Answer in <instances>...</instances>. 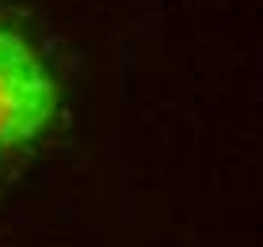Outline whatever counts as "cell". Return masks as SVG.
<instances>
[{"label": "cell", "mask_w": 263, "mask_h": 247, "mask_svg": "<svg viewBox=\"0 0 263 247\" xmlns=\"http://www.w3.org/2000/svg\"><path fill=\"white\" fill-rule=\"evenodd\" d=\"M58 111V88L20 34L0 27V152L31 145Z\"/></svg>", "instance_id": "obj_1"}]
</instances>
